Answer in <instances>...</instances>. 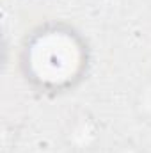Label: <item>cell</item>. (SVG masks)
Segmentation results:
<instances>
[{"label": "cell", "instance_id": "6da1fadb", "mask_svg": "<svg viewBox=\"0 0 151 153\" xmlns=\"http://www.w3.org/2000/svg\"><path fill=\"white\" fill-rule=\"evenodd\" d=\"M30 48L32 73L46 87H66L82 70V45L70 32H43Z\"/></svg>", "mask_w": 151, "mask_h": 153}, {"label": "cell", "instance_id": "7a4b0ae2", "mask_svg": "<svg viewBox=\"0 0 151 153\" xmlns=\"http://www.w3.org/2000/svg\"><path fill=\"white\" fill-rule=\"evenodd\" d=\"M66 139L68 144L73 146V150H93L94 144L100 141V126L93 116L80 112L73 117V121H70Z\"/></svg>", "mask_w": 151, "mask_h": 153}, {"label": "cell", "instance_id": "3957f363", "mask_svg": "<svg viewBox=\"0 0 151 153\" xmlns=\"http://www.w3.org/2000/svg\"><path fill=\"white\" fill-rule=\"evenodd\" d=\"M133 109L141 119L151 121V80L144 82L139 87L135 100H133Z\"/></svg>", "mask_w": 151, "mask_h": 153}, {"label": "cell", "instance_id": "277c9868", "mask_svg": "<svg viewBox=\"0 0 151 153\" xmlns=\"http://www.w3.org/2000/svg\"><path fill=\"white\" fill-rule=\"evenodd\" d=\"M110 153H144V152H142V148L139 144H135L132 141H124V143L117 144Z\"/></svg>", "mask_w": 151, "mask_h": 153}]
</instances>
